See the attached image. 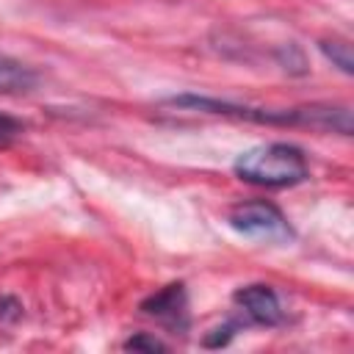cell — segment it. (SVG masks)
I'll use <instances>...</instances> for the list:
<instances>
[{
    "label": "cell",
    "instance_id": "cell-1",
    "mask_svg": "<svg viewBox=\"0 0 354 354\" xmlns=\"http://www.w3.org/2000/svg\"><path fill=\"white\" fill-rule=\"evenodd\" d=\"M166 105L183 108V111L246 119L257 124H282V127L288 124V127H310L318 133L351 136V111L346 105H329V102H313L299 108H260V105H243V102H230V100L205 97V94H177L166 100Z\"/></svg>",
    "mask_w": 354,
    "mask_h": 354
},
{
    "label": "cell",
    "instance_id": "cell-9",
    "mask_svg": "<svg viewBox=\"0 0 354 354\" xmlns=\"http://www.w3.org/2000/svg\"><path fill=\"white\" fill-rule=\"evenodd\" d=\"M22 315V304L14 296L0 293V321H17Z\"/></svg>",
    "mask_w": 354,
    "mask_h": 354
},
{
    "label": "cell",
    "instance_id": "cell-7",
    "mask_svg": "<svg viewBox=\"0 0 354 354\" xmlns=\"http://www.w3.org/2000/svg\"><path fill=\"white\" fill-rule=\"evenodd\" d=\"M318 47L343 75H354V53H351L348 41H343V39H324Z\"/></svg>",
    "mask_w": 354,
    "mask_h": 354
},
{
    "label": "cell",
    "instance_id": "cell-6",
    "mask_svg": "<svg viewBox=\"0 0 354 354\" xmlns=\"http://www.w3.org/2000/svg\"><path fill=\"white\" fill-rule=\"evenodd\" d=\"M36 86V72L22 61L0 53V94H28Z\"/></svg>",
    "mask_w": 354,
    "mask_h": 354
},
{
    "label": "cell",
    "instance_id": "cell-3",
    "mask_svg": "<svg viewBox=\"0 0 354 354\" xmlns=\"http://www.w3.org/2000/svg\"><path fill=\"white\" fill-rule=\"evenodd\" d=\"M230 227L246 238L254 241H268V243H285L293 238V230L285 218V213L266 202V199H252V202H241L230 210L227 216Z\"/></svg>",
    "mask_w": 354,
    "mask_h": 354
},
{
    "label": "cell",
    "instance_id": "cell-10",
    "mask_svg": "<svg viewBox=\"0 0 354 354\" xmlns=\"http://www.w3.org/2000/svg\"><path fill=\"white\" fill-rule=\"evenodd\" d=\"M22 130V124L17 122V119H11V116H6V113H0V144H6V141H11L17 133Z\"/></svg>",
    "mask_w": 354,
    "mask_h": 354
},
{
    "label": "cell",
    "instance_id": "cell-8",
    "mask_svg": "<svg viewBox=\"0 0 354 354\" xmlns=\"http://www.w3.org/2000/svg\"><path fill=\"white\" fill-rule=\"evenodd\" d=\"M124 348L127 351H163L166 348V343H160L158 337H152V335H133V337H127L124 340Z\"/></svg>",
    "mask_w": 354,
    "mask_h": 354
},
{
    "label": "cell",
    "instance_id": "cell-4",
    "mask_svg": "<svg viewBox=\"0 0 354 354\" xmlns=\"http://www.w3.org/2000/svg\"><path fill=\"white\" fill-rule=\"evenodd\" d=\"M232 301L243 310V315L252 324H260V326H277L285 318V310H282L279 296L274 293L271 285H263V282L238 288L232 293Z\"/></svg>",
    "mask_w": 354,
    "mask_h": 354
},
{
    "label": "cell",
    "instance_id": "cell-2",
    "mask_svg": "<svg viewBox=\"0 0 354 354\" xmlns=\"http://www.w3.org/2000/svg\"><path fill=\"white\" fill-rule=\"evenodd\" d=\"M232 171L243 183L263 185V188H290L310 177L304 152L285 141L257 144V147L241 152L232 163Z\"/></svg>",
    "mask_w": 354,
    "mask_h": 354
},
{
    "label": "cell",
    "instance_id": "cell-5",
    "mask_svg": "<svg viewBox=\"0 0 354 354\" xmlns=\"http://www.w3.org/2000/svg\"><path fill=\"white\" fill-rule=\"evenodd\" d=\"M141 313L171 326V329H185L188 326V296L183 282H171L152 296L141 301Z\"/></svg>",
    "mask_w": 354,
    "mask_h": 354
}]
</instances>
